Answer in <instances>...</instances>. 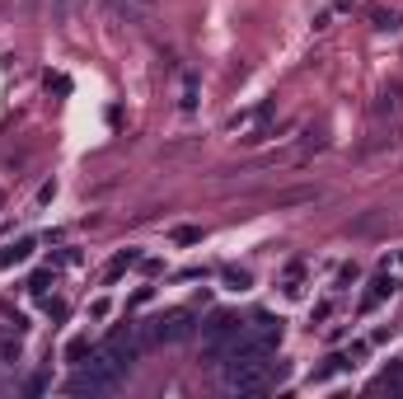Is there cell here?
Here are the masks:
<instances>
[{"mask_svg":"<svg viewBox=\"0 0 403 399\" xmlns=\"http://www.w3.org/2000/svg\"><path fill=\"white\" fill-rule=\"evenodd\" d=\"M136 353H141V343H136V338H127V333H112V338H108V348H103V357H108V362L117 366V371H127V366L136 362Z\"/></svg>","mask_w":403,"mask_h":399,"instance_id":"8","label":"cell"},{"mask_svg":"<svg viewBox=\"0 0 403 399\" xmlns=\"http://www.w3.org/2000/svg\"><path fill=\"white\" fill-rule=\"evenodd\" d=\"M352 5H357V0H333V10H352Z\"/></svg>","mask_w":403,"mask_h":399,"instance_id":"13","label":"cell"},{"mask_svg":"<svg viewBox=\"0 0 403 399\" xmlns=\"http://www.w3.org/2000/svg\"><path fill=\"white\" fill-rule=\"evenodd\" d=\"M272 385L268 362H225V390L230 395H263Z\"/></svg>","mask_w":403,"mask_h":399,"instance_id":"4","label":"cell"},{"mask_svg":"<svg viewBox=\"0 0 403 399\" xmlns=\"http://www.w3.org/2000/svg\"><path fill=\"white\" fill-rule=\"evenodd\" d=\"M174 239H179V244H192V239H202V230L197 226H179V230H174Z\"/></svg>","mask_w":403,"mask_h":399,"instance_id":"12","label":"cell"},{"mask_svg":"<svg viewBox=\"0 0 403 399\" xmlns=\"http://www.w3.org/2000/svg\"><path fill=\"white\" fill-rule=\"evenodd\" d=\"M192 315L188 310H174V315H159V319H150V329H146V338L150 343H183V338H192Z\"/></svg>","mask_w":403,"mask_h":399,"instance_id":"5","label":"cell"},{"mask_svg":"<svg viewBox=\"0 0 403 399\" xmlns=\"http://www.w3.org/2000/svg\"><path fill=\"white\" fill-rule=\"evenodd\" d=\"M117 380H122V371H117V366L108 362V357H94V362H85L75 371V376H70V395H112V390H117Z\"/></svg>","mask_w":403,"mask_h":399,"instance_id":"2","label":"cell"},{"mask_svg":"<svg viewBox=\"0 0 403 399\" xmlns=\"http://www.w3.org/2000/svg\"><path fill=\"white\" fill-rule=\"evenodd\" d=\"M23 10H38V0H23Z\"/></svg>","mask_w":403,"mask_h":399,"instance_id":"14","label":"cell"},{"mask_svg":"<svg viewBox=\"0 0 403 399\" xmlns=\"http://www.w3.org/2000/svg\"><path fill=\"white\" fill-rule=\"evenodd\" d=\"M370 118H375V123H399V118H403V80H389V85L375 94Z\"/></svg>","mask_w":403,"mask_h":399,"instance_id":"6","label":"cell"},{"mask_svg":"<svg viewBox=\"0 0 403 399\" xmlns=\"http://www.w3.org/2000/svg\"><path fill=\"white\" fill-rule=\"evenodd\" d=\"M28 254H33V239H19V244H14V249H5V254H0V268H10V263L28 259Z\"/></svg>","mask_w":403,"mask_h":399,"instance_id":"11","label":"cell"},{"mask_svg":"<svg viewBox=\"0 0 403 399\" xmlns=\"http://www.w3.org/2000/svg\"><path fill=\"white\" fill-rule=\"evenodd\" d=\"M394 286H399V277H394V273H380L375 282H370V291H366V301H361V310H375L384 296H394Z\"/></svg>","mask_w":403,"mask_h":399,"instance_id":"9","label":"cell"},{"mask_svg":"<svg viewBox=\"0 0 403 399\" xmlns=\"http://www.w3.org/2000/svg\"><path fill=\"white\" fill-rule=\"evenodd\" d=\"M117 14L127 24H136V28H150L159 14V0H117Z\"/></svg>","mask_w":403,"mask_h":399,"instance_id":"7","label":"cell"},{"mask_svg":"<svg viewBox=\"0 0 403 399\" xmlns=\"http://www.w3.org/2000/svg\"><path fill=\"white\" fill-rule=\"evenodd\" d=\"M277 343H281V319L258 315V319L244 324V333H239L235 348L225 353V362H268V357L277 353Z\"/></svg>","mask_w":403,"mask_h":399,"instance_id":"1","label":"cell"},{"mask_svg":"<svg viewBox=\"0 0 403 399\" xmlns=\"http://www.w3.org/2000/svg\"><path fill=\"white\" fill-rule=\"evenodd\" d=\"M370 24H375V28H403V14L399 10H384V5H375V10H370Z\"/></svg>","mask_w":403,"mask_h":399,"instance_id":"10","label":"cell"},{"mask_svg":"<svg viewBox=\"0 0 403 399\" xmlns=\"http://www.w3.org/2000/svg\"><path fill=\"white\" fill-rule=\"evenodd\" d=\"M239 333H244V319L230 315V310H216V315L202 324V343H206V357H221V362H225V353L235 348Z\"/></svg>","mask_w":403,"mask_h":399,"instance_id":"3","label":"cell"}]
</instances>
